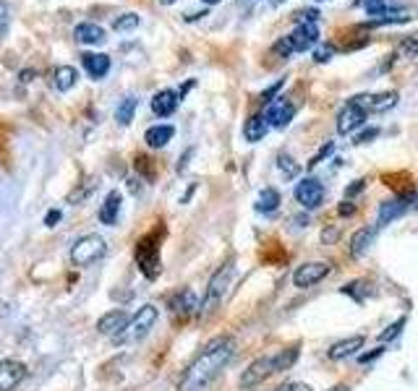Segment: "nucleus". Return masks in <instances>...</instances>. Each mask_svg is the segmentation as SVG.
Instances as JSON below:
<instances>
[{
  "mask_svg": "<svg viewBox=\"0 0 418 391\" xmlns=\"http://www.w3.org/2000/svg\"><path fill=\"white\" fill-rule=\"evenodd\" d=\"M236 352V342L230 337H217L196 355V360L191 362L186 373L180 376L178 391H207V386L219 376Z\"/></svg>",
  "mask_w": 418,
  "mask_h": 391,
  "instance_id": "1",
  "label": "nucleus"
},
{
  "mask_svg": "<svg viewBox=\"0 0 418 391\" xmlns=\"http://www.w3.org/2000/svg\"><path fill=\"white\" fill-rule=\"evenodd\" d=\"M296 357H298V350H288V352L282 350L278 352V355H264L259 360H254L249 368L243 371V376H240V389H257L259 383L267 381L269 376L290 368V365L296 362Z\"/></svg>",
  "mask_w": 418,
  "mask_h": 391,
  "instance_id": "2",
  "label": "nucleus"
},
{
  "mask_svg": "<svg viewBox=\"0 0 418 391\" xmlns=\"http://www.w3.org/2000/svg\"><path fill=\"white\" fill-rule=\"evenodd\" d=\"M157 323V308L152 303L141 305L139 311L134 313L129 318V323H126V329L115 337V342L118 344H134V342H141L147 334L152 332V326Z\"/></svg>",
  "mask_w": 418,
  "mask_h": 391,
  "instance_id": "3",
  "label": "nucleus"
},
{
  "mask_svg": "<svg viewBox=\"0 0 418 391\" xmlns=\"http://www.w3.org/2000/svg\"><path fill=\"white\" fill-rule=\"evenodd\" d=\"M105 253H108L105 237H100V235H84L71 248V261H73V266H92L97 264Z\"/></svg>",
  "mask_w": 418,
  "mask_h": 391,
  "instance_id": "4",
  "label": "nucleus"
},
{
  "mask_svg": "<svg viewBox=\"0 0 418 391\" xmlns=\"http://www.w3.org/2000/svg\"><path fill=\"white\" fill-rule=\"evenodd\" d=\"M317 39H319V31L314 24H298L288 37H282L278 45H275V52L285 55V58H288L290 52H306V50H311L317 45Z\"/></svg>",
  "mask_w": 418,
  "mask_h": 391,
  "instance_id": "5",
  "label": "nucleus"
},
{
  "mask_svg": "<svg viewBox=\"0 0 418 391\" xmlns=\"http://www.w3.org/2000/svg\"><path fill=\"white\" fill-rule=\"evenodd\" d=\"M230 284H233V264H225L222 269L215 272V276L209 279V287H207V295H204V303H201V311L204 313H212L217 311L222 300H225V295L230 293Z\"/></svg>",
  "mask_w": 418,
  "mask_h": 391,
  "instance_id": "6",
  "label": "nucleus"
},
{
  "mask_svg": "<svg viewBox=\"0 0 418 391\" xmlns=\"http://www.w3.org/2000/svg\"><path fill=\"white\" fill-rule=\"evenodd\" d=\"M332 272V266L324 264V261H311V264H301L296 272H293V284L298 290H309L314 284H319L327 274Z\"/></svg>",
  "mask_w": 418,
  "mask_h": 391,
  "instance_id": "7",
  "label": "nucleus"
},
{
  "mask_svg": "<svg viewBox=\"0 0 418 391\" xmlns=\"http://www.w3.org/2000/svg\"><path fill=\"white\" fill-rule=\"evenodd\" d=\"M413 206H418V196H403V198H392V201H384L379 206V219L377 227H384L389 222H395L398 216L408 214Z\"/></svg>",
  "mask_w": 418,
  "mask_h": 391,
  "instance_id": "8",
  "label": "nucleus"
},
{
  "mask_svg": "<svg viewBox=\"0 0 418 391\" xmlns=\"http://www.w3.org/2000/svg\"><path fill=\"white\" fill-rule=\"evenodd\" d=\"M136 264H139L141 274L147 276V279H154L159 274V248L154 240H141L139 248H136Z\"/></svg>",
  "mask_w": 418,
  "mask_h": 391,
  "instance_id": "9",
  "label": "nucleus"
},
{
  "mask_svg": "<svg viewBox=\"0 0 418 391\" xmlns=\"http://www.w3.org/2000/svg\"><path fill=\"white\" fill-rule=\"evenodd\" d=\"M296 201H298L303 209H317L322 201H324V186L319 183L317 177H306L296 186Z\"/></svg>",
  "mask_w": 418,
  "mask_h": 391,
  "instance_id": "10",
  "label": "nucleus"
},
{
  "mask_svg": "<svg viewBox=\"0 0 418 391\" xmlns=\"http://www.w3.org/2000/svg\"><path fill=\"white\" fill-rule=\"evenodd\" d=\"M363 120H366V110H363L359 99H353V102H348V108L338 115V131L343 136H348L356 128L363 126Z\"/></svg>",
  "mask_w": 418,
  "mask_h": 391,
  "instance_id": "11",
  "label": "nucleus"
},
{
  "mask_svg": "<svg viewBox=\"0 0 418 391\" xmlns=\"http://www.w3.org/2000/svg\"><path fill=\"white\" fill-rule=\"evenodd\" d=\"M296 115V108L290 105L285 97H280L278 102H269L267 112H264V120H267L269 128H285Z\"/></svg>",
  "mask_w": 418,
  "mask_h": 391,
  "instance_id": "12",
  "label": "nucleus"
},
{
  "mask_svg": "<svg viewBox=\"0 0 418 391\" xmlns=\"http://www.w3.org/2000/svg\"><path fill=\"white\" fill-rule=\"evenodd\" d=\"M27 378V365L19 360L0 362V391H13Z\"/></svg>",
  "mask_w": 418,
  "mask_h": 391,
  "instance_id": "13",
  "label": "nucleus"
},
{
  "mask_svg": "<svg viewBox=\"0 0 418 391\" xmlns=\"http://www.w3.org/2000/svg\"><path fill=\"white\" fill-rule=\"evenodd\" d=\"M199 297L194 295V290H180L173 300H170V311L175 313V316H180V318H189V316H194V313H199Z\"/></svg>",
  "mask_w": 418,
  "mask_h": 391,
  "instance_id": "14",
  "label": "nucleus"
},
{
  "mask_svg": "<svg viewBox=\"0 0 418 391\" xmlns=\"http://www.w3.org/2000/svg\"><path fill=\"white\" fill-rule=\"evenodd\" d=\"M178 102H180L178 91H173V89H162V91H157V94L152 97V112L159 115V117H168V115L175 112Z\"/></svg>",
  "mask_w": 418,
  "mask_h": 391,
  "instance_id": "15",
  "label": "nucleus"
},
{
  "mask_svg": "<svg viewBox=\"0 0 418 391\" xmlns=\"http://www.w3.org/2000/svg\"><path fill=\"white\" fill-rule=\"evenodd\" d=\"M126 323H129V316L123 311H110V313H105L100 321H97V329H100V334L102 337H118L123 329H126Z\"/></svg>",
  "mask_w": 418,
  "mask_h": 391,
  "instance_id": "16",
  "label": "nucleus"
},
{
  "mask_svg": "<svg viewBox=\"0 0 418 391\" xmlns=\"http://www.w3.org/2000/svg\"><path fill=\"white\" fill-rule=\"evenodd\" d=\"M73 37L81 45H102L105 42V29L94 21H81L79 27L73 29Z\"/></svg>",
  "mask_w": 418,
  "mask_h": 391,
  "instance_id": "17",
  "label": "nucleus"
},
{
  "mask_svg": "<svg viewBox=\"0 0 418 391\" xmlns=\"http://www.w3.org/2000/svg\"><path fill=\"white\" fill-rule=\"evenodd\" d=\"M81 66H84V71L92 78H102L110 71V58L108 55H100V52H84L81 55Z\"/></svg>",
  "mask_w": 418,
  "mask_h": 391,
  "instance_id": "18",
  "label": "nucleus"
},
{
  "mask_svg": "<svg viewBox=\"0 0 418 391\" xmlns=\"http://www.w3.org/2000/svg\"><path fill=\"white\" fill-rule=\"evenodd\" d=\"M363 347V337H350V339H343V342L332 344L327 352L329 360H345L350 355H356V352Z\"/></svg>",
  "mask_w": 418,
  "mask_h": 391,
  "instance_id": "19",
  "label": "nucleus"
},
{
  "mask_svg": "<svg viewBox=\"0 0 418 391\" xmlns=\"http://www.w3.org/2000/svg\"><path fill=\"white\" fill-rule=\"evenodd\" d=\"M173 136H175V128L173 126H152V128H147L144 141H147L152 149H162L168 141H173Z\"/></svg>",
  "mask_w": 418,
  "mask_h": 391,
  "instance_id": "20",
  "label": "nucleus"
},
{
  "mask_svg": "<svg viewBox=\"0 0 418 391\" xmlns=\"http://www.w3.org/2000/svg\"><path fill=\"white\" fill-rule=\"evenodd\" d=\"M118 214H120V193L118 191H110L105 204H102L100 209V222L102 225H115V222H118Z\"/></svg>",
  "mask_w": 418,
  "mask_h": 391,
  "instance_id": "21",
  "label": "nucleus"
},
{
  "mask_svg": "<svg viewBox=\"0 0 418 391\" xmlns=\"http://www.w3.org/2000/svg\"><path fill=\"white\" fill-rule=\"evenodd\" d=\"M267 120H264V115H254L246 120V126H243V136H246V141H251V144H257V141H261V138L267 136Z\"/></svg>",
  "mask_w": 418,
  "mask_h": 391,
  "instance_id": "22",
  "label": "nucleus"
},
{
  "mask_svg": "<svg viewBox=\"0 0 418 391\" xmlns=\"http://www.w3.org/2000/svg\"><path fill=\"white\" fill-rule=\"evenodd\" d=\"M363 99H366V108L371 112H384V110L398 105V91H384V94H374V97H363Z\"/></svg>",
  "mask_w": 418,
  "mask_h": 391,
  "instance_id": "23",
  "label": "nucleus"
},
{
  "mask_svg": "<svg viewBox=\"0 0 418 391\" xmlns=\"http://www.w3.org/2000/svg\"><path fill=\"white\" fill-rule=\"evenodd\" d=\"M76 78H79V73H76V68H73V66H60V68H55V76H52V81H55V89H60V91H69V89L76 87Z\"/></svg>",
  "mask_w": 418,
  "mask_h": 391,
  "instance_id": "24",
  "label": "nucleus"
},
{
  "mask_svg": "<svg viewBox=\"0 0 418 391\" xmlns=\"http://www.w3.org/2000/svg\"><path fill=\"white\" fill-rule=\"evenodd\" d=\"M371 237H374V230H368V227H363V230H359V233H353V237H350V256H363V251H366L368 245H371Z\"/></svg>",
  "mask_w": 418,
  "mask_h": 391,
  "instance_id": "25",
  "label": "nucleus"
},
{
  "mask_svg": "<svg viewBox=\"0 0 418 391\" xmlns=\"http://www.w3.org/2000/svg\"><path fill=\"white\" fill-rule=\"evenodd\" d=\"M280 206V193L275 188H264L257 198V212H264V214H272L275 209Z\"/></svg>",
  "mask_w": 418,
  "mask_h": 391,
  "instance_id": "26",
  "label": "nucleus"
},
{
  "mask_svg": "<svg viewBox=\"0 0 418 391\" xmlns=\"http://www.w3.org/2000/svg\"><path fill=\"white\" fill-rule=\"evenodd\" d=\"M136 105H139V99H136V97H126L123 102H120L118 110H115V117H118L120 126H129L131 117H134V112H136Z\"/></svg>",
  "mask_w": 418,
  "mask_h": 391,
  "instance_id": "27",
  "label": "nucleus"
},
{
  "mask_svg": "<svg viewBox=\"0 0 418 391\" xmlns=\"http://www.w3.org/2000/svg\"><path fill=\"white\" fill-rule=\"evenodd\" d=\"M139 27V16L136 13H123V16H118V19L113 21V29L115 31H131Z\"/></svg>",
  "mask_w": 418,
  "mask_h": 391,
  "instance_id": "28",
  "label": "nucleus"
},
{
  "mask_svg": "<svg viewBox=\"0 0 418 391\" xmlns=\"http://www.w3.org/2000/svg\"><path fill=\"white\" fill-rule=\"evenodd\" d=\"M94 188H97V180L92 177V180H87V183H84V186H81L79 191H73V193L69 196V198H71V204H79V201H84L87 196L94 193Z\"/></svg>",
  "mask_w": 418,
  "mask_h": 391,
  "instance_id": "29",
  "label": "nucleus"
},
{
  "mask_svg": "<svg viewBox=\"0 0 418 391\" xmlns=\"http://www.w3.org/2000/svg\"><path fill=\"white\" fill-rule=\"evenodd\" d=\"M363 6H366L368 16H387V13H389V3H387V0H366ZM389 16H392V13H389Z\"/></svg>",
  "mask_w": 418,
  "mask_h": 391,
  "instance_id": "30",
  "label": "nucleus"
},
{
  "mask_svg": "<svg viewBox=\"0 0 418 391\" xmlns=\"http://www.w3.org/2000/svg\"><path fill=\"white\" fill-rule=\"evenodd\" d=\"M278 165H280V170H282V175H285V177H296V175H298V170H301V167L296 165L290 156H280Z\"/></svg>",
  "mask_w": 418,
  "mask_h": 391,
  "instance_id": "31",
  "label": "nucleus"
},
{
  "mask_svg": "<svg viewBox=\"0 0 418 391\" xmlns=\"http://www.w3.org/2000/svg\"><path fill=\"white\" fill-rule=\"evenodd\" d=\"M403 326H405V318H398V321L392 323V326H387V332H382V337H379V339H382V342H392V339H395V337L403 332Z\"/></svg>",
  "mask_w": 418,
  "mask_h": 391,
  "instance_id": "32",
  "label": "nucleus"
},
{
  "mask_svg": "<svg viewBox=\"0 0 418 391\" xmlns=\"http://www.w3.org/2000/svg\"><path fill=\"white\" fill-rule=\"evenodd\" d=\"M6 29H8V6L0 0V37L6 34Z\"/></svg>",
  "mask_w": 418,
  "mask_h": 391,
  "instance_id": "33",
  "label": "nucleus"
},
{
  "mask_svg": "<svg viewBox=\"0 0 418 391\" xmlns=\"http://www.w3.org/2000/svg\"><path fill=\"white\" fill-rule=\"evenodd\" d=\"M278 391H314L309 383H301V381H293V383H285V386H280Z\"/></svg>",
  "mask_w": 418,
  "mask_h": 391,
  "instance_id": "34",
  "label": "nucleus"
},
{
  "mask_svg": "<svg viewBox=\"0 0 418 391\" xmlns=\"http://www.w3.org/2000/svg\"><path fill=\"white\" fill-rule=\"evenodd\" d=\"M329 152H332V144H327V147H322V149H319V154L314 156V159H311L309 165H311V167H314V165H319V162H322V159H324V156H327Z\"/></svg>",
  "mask_w": 418,
  "mask_h": 391,
  "instance_id": "35",
  "label": "nucleus"
},
{
  "mask_svg": "<svg viewBox=\"0 0 418 391\" xmlns=\"http://www.w3.org/2000/svg\"><path fill=\"white\" fill-rule=\"evenodd\" d=\"M363 183H366V180H356V183H353V186H350L348 191H345V196H348V198H353V196H359L361 191H363Z\"/></svg>",
  "mask_w": 418,
  "mask_h": 391,
  "instance_id": "36",
  "label": "nucleus"
},
{
  "mask_svg": "<svg viewBox=\"0 0 418 391\" xmlns=\"http://www.w3.org/2000/svg\"><path fill=\"white\" fill-rule=\"evenodd\" d=\"M382 352H384V347H377V350L371 352V355H361L359 360H361V362H363V365H366V362H371V360H377V357H379V355H382Z\"/></svg>",
  "mask_w": 418,
  "mask_h": 391,
  "instance_id": "37",
  "label": "nucleus"
},
{
  "mask_svg": "<svg viewBox=\"0 0 418 391\" xmlns=\"http://www.w3.org/2000/svg\"><path fill=\"white\" fill-rule=\"evenodd\" d=\"M403 50L410 52V55H418V42L416 39H405V42H403Z\"/></svg>",
  "mask_w": 418,
  "mask_h": 391,
  "instance_id": "38",
  "label": "nucleus"
},
{
  "mask_svg": "<svg viewBox=\"0 0 418 391\" xmlns=\"http://www.w3.org/2000/svg\"><path fill=\"white\" fill-rule=\"evenodd\" d=\"M55 222H60V212H58V209H52L50 214L45 216V225H48V227H55Z\"/></svg>",
  "mask_w": 418,
  "mask_h": 391,
  "instance_id": "39",
  "label": "nucleus"
},
{
  "mask_svg": "<svg viewBox=\"0 0 418 391\" xmlns=\"http://www.w3.org/2000/svg\"><path fill=\"white\" fill-rule=\"evenodd\" d=\"M329 58H332V47H324V50H319V52H317L319 63H327Z\"/></svg>",
  "mask_w": 418,
  "mask_h": 391,
  "instance_id": "40",
  "label": "nucleus"
},
{
  "mask_svg": "<svg viewBox=\"0 0 418 391\" xmlns=\"http://www.w3.org/2000/svg\"><path fill=\"white\" fill-rule=\"evenodd\" d=\"M377 133H379L377 128H371V131H366V133H361V136H359V144H366V141H371V138L377 136Z\"/></svg>",
  "mask_w": 418,
  "mask_h": 391,
  "instance_id": "41",
  "label": "nucleus"
},
{
  "mask_svg": "<svg viewBox=\"0 0 418 391\" xmlns=\"http://www.w3.org/2000/svg\"><path fill=\"white\" fill-rule=\"evenodd\" d=\"M280 87H282V81H278V84H275V87H272V89H267V91L261 94V102H269V97H272V94H275V91H278Z\"/></svg>",
  "mask_w": 418,
  "mask_h": 391,
  "instance_id": "42",
  "label": "nucleus"
},
{
  "mask_svg": "<svg viewBox=\"0 0 418 391\" xmlns=\"http://www.w3.org/2000/svg\"><path fill=\"white\" fill-rule=\"evenodd\" d=\"M353 212H356V206H353V204H348V201H345V204L340 206V216H345V214H353Z\"/></svg>",
  "mask_w": 418,
  "mask_h": 391,
  "instance_id": "43",
  "label": "nucleus"
},
{
  "mask_svg": "<svg viewBox=\"0 0 418 391\" xmlns=\"http://www.w3.org/2000/svg\"><path fill=\"white\" fill-rule=\"evenodd\" d=\"M332 391H350V389H348V386H335Z\"/></svg>",
  "mask_w": 418,
  "mask_h": 391,
  "instance_id": "44",
  "label": "nucleus"
},
{
  "mask_svg": "<svg viewBox=\"0 0 418 391\" xmlns=\"http://www.w3.org/2000/svg\"><path fill=\"white\" fill-rule=\"evenodd\" d=\"M159 3H162V6H173V3H175V0H159Z\"/></svg>",
  "mask_w": 418,
  "mask_h": 391,
  "instance_id": "45",
  "label": "nucleus"
},
{
  "mask_svg": "<svg viewBox=\"0 0 418 391\" xmlns=\"http://www.w3.org/2000/svg\"><path fill=\"white\" fill-rule=\"evenodd\" d=\"M280 3H282V0H272V6H280Z\"/></svg>",
  "mask_w": 418,
  "mask_h": 391,
  "instance_id": "46",
  "label": "nucleus"
},
{
  "mask_svg": "<svg viewBox=\"0 0 418 391\" xmlns=\"http://www.w3.org/2000/svg\"><path fill=\"white\" fill-rule=\"evenodd\" d=\"M204 3H209V6H212V3H219V0H204Z\"/></svg>",
  "mask_w": 418,
  "mask_h": 391,
  "instance_id": "47",
  "label": "nucleus"
}]
</instances>
